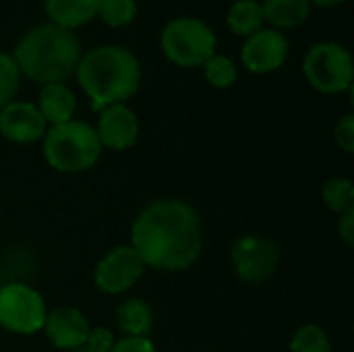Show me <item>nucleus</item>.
<instances>
[{
  "instance_id": "nucleus-15",
  "label": "nucleus",
  "mask_w": 354,
  "mask_h": 352,
  "mask_svg": "<svg viewBox=\"0 0 354 352\" xmlns=\"http://www.w3.org/2000/svg\"><path fill=\"white\" fill-rule=\"evenodd\" d=\"M100 0H46V15L58 27L73 31L97 17Z\"/></svg>"
},
{
  "instance_id": "nucleus-17",
  "label": "nucleus",
  "mask_w": 354,
  "mask_h": 352,
  "mask_svg": "<svg viewBox=\"0 0 354 352\" xmlns=\"http://www.w3.org/2000/svg\"><path fill=\"white\" fill-rule=\"evenodd\" d=\"M263 19L276 29H292L305 23L311 12L309 0H263Z\"/></svg>"
},
{
  "instance_id": "nucleus-12",
  "label": "nucleus",
  "mask_w": 354,
  "mask_h": 352,
  "mask_svg": "<svg viewBox=\"0 0 354 352\" xmlns=\"http://www.w3.org/2000/svg\"><path fill=\"white\" fill-rule=\"evenodd\" d=\"M95 133L102 147L124 151L139 139V118L127 104H114L100 112Z\"/></svg>"
},
{
  "instance_id": "nucleus-7",
  "label": "nucleus",
  "mask_w": 354,
  "mask_h": 352,
  "mask_svg": "<svg viewBox=\"0 0 354 352\" xmlns=\"http://www.w3.org/2000/svg\"><path fill=\"white\" fill-rule=\"evenodd\" d=\"M48 309L44 297L21 282L0 286V326L6 332L31 336L44 328Z\"/></svg>"
},
{
  "instance_id": "nucleus-26",
  "label": "nucleus",
  "mask_w": 354,
  "mask_h": 352,
  "mask_svg": "<svg viewBox=\"0 0 354 352\" xmlns=\"http://www.w3.org/2000/svg\"><path fill=\"white\" fill-rule=\"evenodd\" d=\"M110 352H158L156 344L149 338H131V336H122L120 340L114 342Z\"/></svg>"
},
{
  "instance_id": "nucleus-5",
  "label": "nucleus",
  "mask_w": 354,
  "mask_h": 352,
  "mask_svg": "<svg viewBox=\"0 0 354 352\" xmlns=\"http://www.w3.org/2000/svg\"><path fill=\"white\" fill-rule=\"evenodd\" d=\"M162 50L166 58L178 66H203L216 54L214 29L195 17H178L162 29Z\"/></svg>"
},
{
  "instance_id": "nucleus-6",
  "label": "nucleus",
  "mask_w": 354,
  "mask_h": 352,
  "mask_svg": "<svg viewBox=\"0 0 354 352\" xmlns=\"http://www.w3.org/2000/svg\"><path fill=\"white\" fill-rule=\"evenodd\" d=\"M303 71L307 81L322 93H340L351 89L354 77L353 54L336 41H319L305 56Z\"/></svg>"
},
{
  "instance_id": "nucleus-18",
  "label": "nucleus",
  "mask_w": 354,
  "mask_h": 352,
  "mask_svg": "<svg viewBox=\"0 0 354 352\" xmlns=\"http://www.w3.org/2000/svg\"><path fill=\"white\" fill-rule=\"evenodd\" d=\"M226 23L230 27L232 33L239 35H253L259 29H263V10H261V2L257 0H236L226 17Z\"/></svg>"
},
{
  "instance_id": "nucleus-13",
  "label": "nucleus",
  "mask_w": 354,
  "mask_h": 352,
  "mask_svg": "<svg viewBox=\"0 0 354 352\" xmlns=\"http://www.w3.org/2000/svg\"><path fill=\"white\" fill-rule=\"evenodd\" d=\"M41 330L54 349L71 352L85 346V340L91 328H89L87 317L79 309L56 307L54 311H48Z\"/></svg>"
},
{
  "instance_id": "nucleus-27",
  "label": "nucleus",
  "mask_w": 354,
  "mask_h": 352,
  "mask_svg": "<svg viewBox=\"0 0 354 352\" xmlns=\"http://www.w3.org/2000/svg\"><path fill=\"white\" fill-rule=\"evenodd\" d=\"M338 234L344 241L346 247L354 245V212H346L338 220Z\"/></svg>"
},
{
  "instance_id": "nucleus-11",
  "label": "nucleus",
  "mask_w": 354,
  "mask_h": 352,
  "mask_svg": "<svg viewBox=\"0 0 354 352\" xmlns=\"http://www.w3.org/2000/svg\"><path fill=\"white\" fill-rule=\"evenodd\" d=\"M48 122L31 102H10L0 110V135L12 143H35L44 139Z\"/></svg>"
},
{
  "instance_id": "nucleus-8",
  "label": "nucleus",
  "mask_w": 354,
  "mask_h": 352,
  "mask_svg": "<svg viewBox=\"0 0 354 352\" xmlns=\"http://www.w3.org/2000/svg\"><path fill=\"white\" fill-rule=\"evenodd\" d=\"M230 263L234 274L253 286L266 284L274 278L280 266V247L266 237L245 234L234 241L230 249Z\"/></svg>"
},
{
  "instance_id": "nucleus-1",
  "label": "nucleus",
  "mask_w": 354,
  "mask_h": 352,
  "mask_svg": "<svg viewBox=\"0 0 354 352\" xmlns=\"http://www.w3.org/2000/svg\"><path fill=\"white\" fill-rule=\"evenodd\" d=\"M131 247L145 268L185 272L203 251L201 218L183 199H156L137 214L131 226Z\"/></svg>"
},
{
  "instance_id": "nucleus-23",
  "label": "nucleus",
  "mask_w": 354,
  "mask_h": 352,
  "mask_svg": "<svg viewBox=\"0 0 354 352\" xmlns=\"http://www.w3.org/2000/svg\"><path fill=\"white\" fill-rule=\"evenodd\" d=\"M21 83V71L12 54L0 52V110L12 102Z\"/></svg>"
},
{
  "instance_id": "nucleus-2",
  "label": "nucleus",
  "mask_w": 354,
  "mask_h": 352,
  "mask_svg": "<svg viewBox=\"0 0 354 352\" xmlns=\"http://www.w3.org/2000/svg\"><path fill=\"white\" fill-rule=\"evenodd\" d=\"M75 75L89 95L91 108L102 112L135 95L141 83V64L137 56L122 46H97L81 56Z\"/></svg>"
},
{
  "instance_id": "nucleus-25",
  "label": "nucleus",
  "mask_w": 354,
  "mask_h": 352,
  "mask_svg": "<svg viewBox=\"0 0 354 352\" xmlns=\"http://www.w3.org/2000/svg\"><path fill=\"white\" fill-rule=\"evenodd\" d=\"M334 139L338 143V147L346 154L354 151V116L346 114L334 129Z\"/></svg>"
},
{
  "instance_id": "nucleus-24",
  "label": "nucleus",
  "mask_w": 354,
  "mask_h": 352,
  "mask_svg": "<svg viewBox=\"0 0 354 352\" xmlns=\"http://www.w3.org/2000/svg\"><path fill=\"white\" fill-rule=\"evenodd\" d=\"M114 334L108 328H91L85 340V346L89 352H110L114 346Z\"/></svg>"
},
{
  "instance_id": "nucleus-21",
  "label": "nucleus",
  "mask_w": 354,
  "mask_h": 352,
  "mask_svg": "<svg viewBox=\"0 0 354 352\" xmlns=\"http://www.w3.org/2000/svg\"><path fill=\"white\" fill-rule=\"evenodd\" d=\"M97 17L110 27H127L137 17L135 0H100Z\"/></svg>"
},
{
  "instance_id": "nucleus-4",
  "label": "nucleus",
  "mask_w": 354,
  "mask_h": 352,
  "mask_svg": "<svg viewBox=\"0 0 354 352\" xmlns=\"http://www.w3.org/2000/svg\"><path fill=\"white\" fill-rule=\"evenodd\" d=\"M102 156V143L97 133L85 120H68L54 124L44 135L46 162L66 174H79L97 164Z\"/></svg>"
},
{
  "instance_id": "nucleus-30",
  "label": "nucleus",
  "mask_w": 354,
  "mask_h": 352,
  "mask_svg": "<svg viewBox=\"0 0 354 352\" xmlns=\"http://www.w3.org/2000/svg\"><path fill=\"white\" fill-rule=\"evenodd\" d=\"M0 286H2V284H0Z\"/></svg>"
},
{
  "instance_id": "nucleus-3",
  "label": "nucleus",
  "mask_w": 354,
  "mask_h": 352,
  "mask_svg": "<svg viewBox=\"0 0 354 352\" xmlns=\"http://www.w3.org/2000/svg\"><path fill=\"white\" fill-rule=\"evenodd\" d=\"M12 58L21 75L35 83H64L77 71L81 44L77 35L54 23L31 27L17 44Z\"/></svg>"
},
{
  "instance_id": "nucleus-19",
  "label": "nucleus",
  "mask_w": 354,
  "mask_h": 352,
  "mask_svg": "<svg viewBox=\"0 0 354 352\" xmlns=\"http://www.w3.org/2000/svg\"><path fill=\"white\" fill-rule=\"evenodd\" d=\"M322 197H324V203L328 205V210H332L340 216L346 212H354V185L346 176L330 178L324 185Z\"/></svg>"
},
{
  "instance_id": "nucleus-14",
  "label": "nucleus",
  "mask_w": 354,
  "mask_h": 352,
  "mask_svg": "<svg viewBox=\"0 0 354 352\" xmlns=\"http://www.w3.org/2000/svg\"><path fill=\"white\" fill-rule=\"evenodd\" d=\"M44 116V120L54 127L73 120L77 110V98L73 89H68L64 83H48L39 91V104H35Z\"/></svg>"
},
{
  "instance_id": "nucleus-9",
  "label": "nucleus",
  "mask_w": 354,
  "mask_h": 352,
  "mask_svg": "<svg viewBox=\"0 0 354 352\" xmlns=\"http://www.w3.org/2000/svg\"><path fill=\"white\" fill-rule=\"evenodd\" d=\"M143 274L145 263L137 251L131 245H120L97 261L93 270V282L104 295H122L124 290L133 288Z\"/></svg>"
},
{
  "instance_id": "nucleus-29",
  "label": "nucleus",
  "mask_w": 354,
  "mask_h": 352,
  "mask_svg": "<svg viewBox=\"0 0 354 352\" xmlns=\"http://www.w3.org/2000/svg\"><path fill=\"white\" fill-rule=\"evenodd\" d=\"M71 352H89L87 349H77V351H71Z\"/></svg>"
},
{
  "instance_id": "nucleus-20",
  "label": "nucleus",
  "mask_w": 354,
  "mask_h": 352,
  "mask_svg": "<svg viewBox=\"0 0 354 352\" xmlns=\"http://www.w3.org/2000/svg\"><path fill=\"white\" fill-rule=\"evenodd\" d=\"M290 352H332V342L324 328L307 324L295 332L290 340Z\"/></svg>"
},
{
  "instance_id": "nucleus-22",
  "label": "nucleus",
  "mask_w": 354,
  "mask_h": 352,
  "mask_svg": "<svg viewBox=\"0 0 354 352\" xmlns=\"http://www.w3.org/2000/svg\"><path fill=\"white\" fill-rule=\"evenodd\" d=\"M203 66H205V79L214 87L226 89V87L234 85V81L239 79L236 64L232 62V58H228L224 54H214Z\"/></svg>"
},
{
  "instance_id": "nucleus-10",
  "label": "nucleus",
  "mask_w": 354,
  "mask_h": 352,
  "mask_svg": "<svg viewBox=\"0 0 354 352\" xmlns=\"http://www.w3.org/2000/svg\"><path fill=\"white\" fill-rule=\"evenodd\" d=\"M288 58V41L278 29H259L249 35L241 50L243 66L251 73L263 75L280 68Z\"/></svg>"
},
{
  "instance_id": "nucleus-28",
  "label": "nucleus",
  "mask_w": 354,
  "mask_h": 352,
  "mask_svg": "<svg viewBox=\"0 0 354 352\" xmlns=\"http://www.w3.org/2000/svg\"><path fill=\"white\" fill-rule=\"evenodd\" d=\"M311 4H317V6H336V4H340V2H344V0H309Z\"/></svg>"
},
{
  "instance_id": "nucleus-16",
  "label": "nucleus",
  "mask_w": 354,
  "mask_h": 352,
  "mask_svg": "<svg viewBox=\"0 0 354 352\" xmlns=\"http://www.w3.org/2000/svg\"><path fill=\"white\" fill-rule=\"evenodd\" d=\"M116 326L124 336L149 338L153 330V311L141 299H127L116 309Z\"/></svg>"
}]
</instances>
